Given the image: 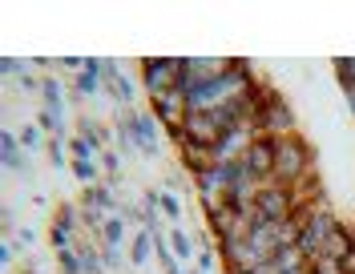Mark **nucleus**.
Listing matches in <instances>:
<instances>
[{
  "instance_id": "1",
  "label": "nucleus",
  "mask_w": 355,
  "mask_h": 274,
  "mask_svg": "<svg viewBox=\"0 0 355 274\" xmlns=\"http://www.w3.org/2000/svg\"><path fill=\"white\" fill-rule=\"evenodd\" d=\"M311 178H315V145L303 134L275 137V182L295 190Z\"/></svg>"
},
{
  "instance_id": "2",
  "label": "nucleus",
  "mask_w": 355,
  "mask_h": 274,
  "mask_svg": "<svg viewBox=\"0 0 355 274\" xmlns=\"http://www.w3.org/2000/svg\"><path fill=\"white\" fill-rule=\"evenodd\" d=\"M254 89H259V97H263V109H259V117H254V129H259L263 137H291V134H299V129H295V109H291L287 97L275 89L266 77L254 85Z\"/></svg>"
},
{
  "instance_id": "3",
  "label": "nucleus",
  "mask_w": 355,
  "mask_h": 274,
  "mask_svg": "<svg viewBox=\"0 0 355 274\" xmlns=\"http://www.w3.org/2000/svg\"><path fill=\"white\" fill-rule=\"evenodd\" d=\"M299 210V198L295 190L283 182H263L259 194H254V206H250V222H287Z\"/></svg>"
},
{
  "instance_id": "4",
  "label": "nucleus",
  "mask_w": 355,
  "mask_h": 274,
  "mask_svg": "<svg viewBox=\"0 0 355 274\" xmlns=\"http://www.w3.org/2000/svg\"><path fill=\"white\" fill-rule=\"evenodd\" d=\"M186 73V57H141V89L150 93V101L178 93V81Z\"/></svg>"
},
{
  "instance_id": "5",
  "label": "nucleus",
  "mask_w": 355,
  "mask_h": 274,
  "mask_svg": "<svg viewBox=\"0 0 355 274\" xmlns=\"http://www.w3.org/2000/svg\"><path fill=\"white\" fill-rule=\"evenodd\" d=\"M254 137H259L254 121H239V125H230V129L214 141V161H243V154L254 145Z\"/></svg>"
},
{
  "instance_id": "6",
  "label": "nucleus",
  "mask_w": 355,
  "mask_h": 274,
  "mask_svg": "<svg viewBox=\"0 0 355 274\" xmlns=\"http://www.w3.org/2000/svg\"><path fill=\"white\" fill-rule=\"evenodd\" d=\"M243 165L259 185L275 182V137H263V134L254 137V145L243 154Z\"/></svg>"
},
{
  "instance_id": "7",
  "label": "nucleus",
  "mask_w": 355,
  "mask_h": 274,
  "mask_svg": "<svg viewBox=\"0 0 355 274\" xmlns=\"http://www.w3.org/2000/svg\"><path fill=\"white\" fill-rule=\"evenodd\" d=\"M0 165H4L8 174H21L24 182H33V161H28V149L21 145V137L12 134V129H4V134H0Z\"/></svg>"
},
{
  "instance_id": "8",
  "label": "nucleus",
  "mask_w": 355,
  "mask_h": 274,
  "mask_svg": "<svg viewBox=\"0 0 355 274\" xmlns=\"http://www.w3.org/2000/svg\"><path fill=\"white\" fill-rule=\"evenodd\" d=\"M150 113L157 117V125L166 129V134L174 137L178 129H182V121H186V97L182 93H166V97H157V101H150Z\"/></svg>"
},
{
  "instance_id": "9",
  "label": "nucleus",
  "mask_w": 355,
  "mask_h": 274,
  "mask_svg": "<svg viewBox=\"0 0 355 274\" xmlns=\"http://www.w3.org/2000/svg\"><path fill=\"white\" fill-rule=\"evenodd\" d=\"M133 145H137V154L141 158H157V134H162V125H157V117L150 109H133Z\"/></svg>"
},
{
  "instance_id": "10",
  "label": "nucleus",
  "mask_w": 355,
  "mask_h": 274,
  "mask_svg": "<svg viewBox=\"0 0 355 274\" xmlns=\"http://www.w3.org/2000/svg\"><path fill=\"white\" fill-rule=\"evenodd\" d=\"M352 250H355V230L347 226V222H339V226L327 234V242H323L319 258H335V262H343V258H347Z\"/></svg>"
},
{
  "instance_id": "11",
  "label": "nucleus",
  "mask_w": 355,
  "mask_h": 274,
  "mask_svg": "<svg viewBox=\"0 0 355 274\" xmlns=\"http://www.w3.org/2000/svg\"><path fill=\"white\" fill-rule=\"evenodd\" d=\"M113 182H97V185H85L81 194H77V202L81 206H97L101 214H121V202H117V194L110 190Z\"/></svg>"
},
{
  "instance_id": "12",
  "label": "nucleus",
  "mask_w": 355,
  "mask_h": 274,
  "mask_svg": "<svg viewBox=\"0 0 355 274\" xmlns=\"http://www.w3.org/2000/svg\"><path fill=\"white\" fill-rule=\"evenodd\" d=\"M178 149H182V165L190 170V178H198V174H206V170L214 165V149H210V145H198V141H178Z\"/></svg>"
},
{
  "instance_id": "13",
  "label": "nucleus",
  "mask_w": 355,
  "mask_h": 274,
  "mask_svg": "<svg viewBox=\"0 0 355 274\" xmlns=\"http://www.w3.org/2000/svg\"><path fill=\"white\" fill-rule=\"evenodd\" d=\"M41 105H44V109H53L57 117H65V85L57 81V73H44V81H41Z\"/></svg>"
},
{
  "instance_id": "14",
  "label": "nucleus",
  "mask_w": 355,
  "mask_h": 274,
  "mask_svg": "<svg viewBox=\"0 0 355 274\" xmlns=\"http://www.w3.org/2000/svg\"><path fill=\"white\" fill-rule=\"evenodd\" d=\"M166 238H170V250H174V258L182 262V266L198 258V242H194V238H190V234H186L182 226H174L170 234H166Z\"/></svg>"
},
{
  "instance_id": "15",
  "label": "nucleus",
  "mask_w": 355,
  "mask_h": 274,
  "mask_svg": "<svg viewBox=\"0 0 355 274\" xmlns=\"http://www.w3.org/2000/svg\"><path fill=\"white\" fill-rule=\"evenodd\" d=\"M101 89H105V81H101V73H93V68H81V73L73 77V97H77V101H89V97H97Z\"/></svg>"
},
{
  "instance_id": "16",
  "label": "nucleus",
  "mask_w": 355,
  "mask_h": 274,
  "mask_svg": "<svg viewBox=\"0 0 355 274\" xmlns=\"http://www.w3.org/2000/svg\"><path fill=\"white\" fill-rule=\"evenodd\" d=\"M186 73L190 77H218V73H226V57H186Z\"/></svg>"
},
{
  "instance_id": "17",
  "label": "nucleus",
  "mask_w": 355,
  "mask_h": 274,
  "mask_svg": "<svg viewBox=\"0 0 355 274\" xmlns=\"http://www.w3.org/2000/svg\"><path fill=\"white\" fill-rule=\"evenodd\" d=\"M69 174L81 182V190L101 182V165H97V161H89V158H73V161H69Z\"/></svg>"
},
{
  "instance_id": "18",
  "label": "nucleus",
  "mask_w": 355,
  "mask_h": 274,
  "mask_svg": "<svg viewBox=\"0 0 355 274\" xmlns=\"http://www.w3.org/2000/svg\"><path fill=\"white\" fill-rule=\"evenodd\" d=\"M97 242H101V246H121V242H125V218H121V214H110Z\"/></svg>"
},
{
  "instance_id": "19",
  "label": "nucleus",
  "mask_w": 355,
  "mask_h": 274,
  "mask_svg": "<svg viewBox=\"0 0 355 274\" xmlns=\"http://www.w3.org/2000/svg\"><path fill=\"white\" fill-rule=\"evenodd\" d=\"M150 250H154V234L150 230H137L133 234V246H130V262L133 266H146L150 262Z\"/></svg>"
},
{
  "instance_id": "20",
  "label": "nucleus",
  "mask_w": 355,
  "mask_h": 274,
  "mask_svg": "<svg viewBox=\"0 0 355 274\" xmlns=\"http://www.w3.org/2000/svg\"><path fill=\"white\" fill-rule=\"evenodd\" d=\"M53 226L69 230V234H77L81 230V206L77 202H61L57 206V218H53Z\"/></svg>"
},
{
  "instance_id": "21",
  "label": "nucleus",
  "mask_w": 355,
  "mask_h": 274,
  "mask_svg": "<svg viewBox=\"0 0 355 274\" xmlns=\"http://www.w3.org/2000/svg\"><path fill=\"white\" fill-rule=\"evenodd\" d=\"M77 137H85L89 145L97 149V158H101V149H105V137H110V134H105V129H101L93 117H81V125H77Z\"/></svg>"
},
{
  "instance_id": "22",
  "label": "nucleus",
  "mask_w": 355,
  "mask_h": 274,
  "mask_svg": "<svg viewBox=\"0 0 355 274\" xmlns=\"http://www.w3.org/2000/svg\"><path fill=\"white\" fill-rule=\"evenodd\" d=\"M21 145L28 149V154H37V149H49V137H44V129L37 125V121L21 129Z\"/></svg>"
},
{
  "instance_id": "23",
  "label": "nucleus",
  "mask_w": 355,
  "mask_h": 274,
  "mask_svg": "<svg viewBox=\"0 0 355 274\" xmlns=\"http://www.w3.org/2000/svg\"><path fill=\"white\" fill-rule=\"evenodd\" d=\"M69 145L65 141H61V137H49V149H44V158H49V165H53V170H69V154H65Z\"/></svg>"
},
{
  "instance_id": "24",
  "label": "nucleus",
  "mask_w": 355,
  "mask_h": 274,
  "mask_svg": "<svg viewBox=\"0 0 355 274\" xmlns=\"http://www.w3.org/2000/svg\"><path fill=\"white\" fill-rule=\"evenodd\" d=\"M331 68H335V77H339V89L355 85V57H331Z\"/></svg>"
},
{
  "instance_id": "25",
  "label": "nucleus",
  "mask_w": 355,
  "mask_h": 274,
  "mask_svg": "<svg viewBox=\"0 0 355 274\" xmlns=\"http://www.w3.org/2000/svg\"><path fill=\"white\" fill-rule=\"evenodd\" d=\"M97 165L110 174L113 182H121V154H113V149H101V158H97Z\"/></svg>"
},
{
  "instance_id": "26",
  "label": "nucleus",
  "mask_w": 355,
  "mask_h": 274,
  "mask_svg": "<svg viewBox=\"0 0 355 274\" xmlns=\"http://www.w3.org/2000/svg\"><path fill=\"white\" fill-rule=\"evenodd\" d=\"M65 145H69V158H89V161H97V149L89 145L85 137H77V134H73V137L65 141Z\"/></svg>"
},
{
  "instance_id": "27",
  "label": "nucleus",
  "mask_w": 355,
  "mask_h": 274,
  "mask_svg": "<svg viewBox=\"0 0 355 274\" xmlns=\"http://www.w3.org/2000/svg\"><path fill=\"white\" fill-rule=\"evenodd\" d=\"M57 266H61V274H81V254L73 250H57Z\"/></svg>"
},
{
  "instance_id": "28",
  "label": "nucleus",
  "mask_w": 355,
  "mask_h": 274,
  "mask_svg": "<svg viewBox=\"0 0 355 274\" xmlns=\"http://www.w3.org/2000/svg\"><path fill=\"white\" fill-rule=\"evenodd\" d=\"M0 73H4V77H17V81H21L24 73H28V61H24V57H0Z\"/></svg>"
},
{
  "instance_id": "29",
  "label": "nucleus",
  "mask_w": 355,
  "mask_h": 274,
  "mask_svg": "<svg viewBox=\"0 0 355 274\" xmlns=\"http://www.w3.org/2000/svg\"><path fill=\"white\" fill-rule=\"evenodd\" d=\"M162 214L166 218H174V222H182V202H178V194H170V190H162Z\"/></svg>"
},
{
  "instance_id": "30",
  "label": "nucleus",
  "mask_w": 355,
  "mask_h": 274,
  "mask_svg": "<svg viewBox=\"0 0 355 274\" xmlns=\"http://www.w3.org/2000/svg\"><path fill=\"white\" fill-rule=\"evenodd\" d=\"M307 274H343V262H335V258H315V262H307Z\"/></svg>"
},
{
  "instance_id": "31",
  "label": "nucleus",
  "mask_w": 355,
  "mask_h": 274,
  "mask_svg": "<svg viewBox=\"0 0 355 274\" xmlns=\"http://www.w3.org/2000/svg\"><path fill=\"white\" fill-rule=\"evenodd\" d=\"M101 262H105V271H121V266H125L121 246H101Z\"/></svg>"
},
{
  "instance_id": "32",
  "label": "nucleus",
  "mask_w": 355,
  "mask_h": 274,
  "mask_svg": "<svg viewBox=\"0 0 355 274\" xmlns=\"http://www.w3.org/2000/svg\"><path fill=\"white\" fill-rule=\"evenodd\" d=\"M49 246H53V250H69V246H73V234L61 230V226H49Z\"/></svg>"
},
{
  "instance_id": "33",
  "label": "nucleus",
  "mask_w": 355,
  "mask_h": 274,
  "mask_svg": "<svg viewBox=\"0 0 355 274\" xmlns=\"http://www.w3.org/2000/svg\"><path fill=\"white\" fill-rule=\"evenodd\" d=\"M0 226H4L8 238L17 234V206H12V202H4V210H0Z\"/></svg>"
},
{
  "instance_id": "34",
  "label": "nucleus",
  "mask_w": 355,
  "mask_h": 274,
  "mask_svg": "<svg viewBox=\"0 0 355 274\" xmlns=\"http://www.w3.org/2000/svg\"><path fill=\"white\" fill-rule=\"evenodd\" d=\"M121 77H125V73H121V65H117L113 57H105V61H101V81L110 85V81H121Z\"/></svg>"
},
{
  "instance_id": "35",
  "label": "nucleus",
  "mask_w": 355,
  "mask_h": 274,
  "mask_svg": "<svg viewBox=\"0 0 355 274\" xmlns=\"http://www.w3.org/2000/svg\"><path fill=\"white\" fill-rule=\"evenodd\" d=\"M41 81H44V77H37V73L28 68L21 81H17V89H21V93H41Z\"/></svg>"
},
{
  "instance_id": "36",
  "label": "nucleus",
  "mask_w": 355,
  "mask_h": 274,
  "mask_svg": "<svg viewBox=\"0 0 355 274\" xmlns=\"http://www.w3.org/2000/svg\"><path fill=\"white\" fill-rule=\"evenodd\" d=\"M12 262H17V242H12V238H4V242H0V266L8 271Z\"/></svg>"
},
{
  "instance_id": "37",
  "label": "nucleus",
  "mask_w": 355,
  "mask_h": 274,
  "mask_svg": "<svg viewBox=\"0 0 355 274\" xmlns=\"http://www.w3.org/2000/svg\"><path fill=\"white\" fill-rule=\"evenodd\" d=\"M12 242H17V246H24V250H33V246H37V230L21 226L17 234H12Z\"/></svg>"
},
{
  "instance_id": "38",
  "label": "nucleus",
  "mask_w": 355,
  "mask_h": 274,
  "mask_svg": "<svg viewBox=\"0 0 355 274\" xmlns=\"http://www.w3.org/2000/svg\"><path fill=\"white\" fill-rule=\"evenodd\" d=\"M57 68H65V73H73V77H77V73L85 68V57H57Z\"/></svg>"
},
{
  "instance_id": "39",
  "label": "nucleus",
  "mask_w": 355,
  "mask_h": 274,
  "mask_svg": "<svg viewBox=\"0 0 355 274\" xmlns=\"http://www.w3.org/2000/svg\"><path fill=\"white\" fill-rule=\"evenodd\" d=\"M21 274H41V271H37V262L28 258V262H21Z\"/></svg>"
},
{
  "instance_id": "40",
  "label": "nucleus",
  "mask_w": 355,
  "mask_h": 274,
  "mask_svg": "<svg viewBox=\"0 0 355 274\" xmlns=\"http://www.w3.org/2000/svg\"><path fill=\"white\" fill-rule=\"evenodd\" d=\"M190 274H202V271H198V266H190Z\"/></svg>"
},
{
  "instance_id": "41",
  "label": "nucleus",
  "mask_w": 355,
  "mask_h": 274,
  "mask_svg": "<svg viewBox=\"0 0 355 274\" xmlns=\"http://www.w3.org/2000/svg\"><path fill=\"white\" fill-rule=\"evenodd\" d=\"M295 274H307V266H303V271H295Z\"/></svg>"
}]
</instances>
